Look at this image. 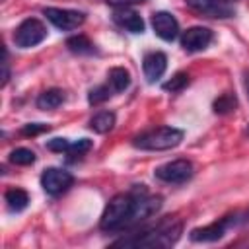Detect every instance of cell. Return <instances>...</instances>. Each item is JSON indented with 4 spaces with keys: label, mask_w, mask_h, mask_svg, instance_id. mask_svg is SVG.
<instances>
[{
    "label": "cell",
    "mask_w": 249,
    "mask_h": 249,
    "mask_svg": "<svg viewBox=\"0 0 249 249\" xmlns=\"http://www.w3.org/2000/svg\"><path fill=\"white\" fill-rule=\"evenodd\" d=\"M43 16H47V19L58 27L60 31H72L78 29L84 21H86V14L78 12V10H68V8H45Z\"/></svg>",
    "instance_id": "52a82bcc"
},
{
    "label": "cell",
    "mask_w": 249,
    "mask_h": 249,
    "mask_svg": "<svg viewBox=\"0 0 249 249\" xmlns=\"http://www.w3.org/2000/svg\"><path fill=\"white\" fill-rule=\"evenodd\" d=\"M51 126L49 124H45V123H29V124H25L23 128H21V134H25V136H37V134H41V132H47Z\"/></svg>",
    "instance_id": "cb8c5ba5"
},
{
    "label": "cell",
    "mask_w": 249,
    "mask_h": 249,
    "mask_svg": "<svg viewBox=\"0 0 249 249\" xmlns=\"http://www.w3.org/2000/svg\"><path fill=\"white\" fill-rule=\"evenodd\" d=\"M212 39H214L212 29L202 27V25H195V27H189L187 31L181 33V47L187 53H198V51H204L212 43Z\"/></svg>",
    "instance_id": "9c48e42d"
},
{
    "label": "cell",
    "mask_w": 249,
    "mask_h": 249,
    "mask_svg": "<svg viewBox=\"0 0 249 249\" xmlns=\"http://www.w3.org/2000/svg\"><path fill=\"white\" fill-rule=\"evenodd\" d=\"M152 27L154 33L163 41H173L179 35V21L169 12H154L152 14Z\"/></svg>",
    "instance_id": "8fae6325"
},
{
    "label": "cell",
    "mask_w": 249,
    "mask_h": 249,
    "mask_svg": "<svg viewBox=\"0 0 249 249\" xmlns=\"http://www.w3.org/2000/svg\"><path fill=\"white\" fill-rule=\"evenodd\" d=\"M183 140V130L173 128V126H160L154 130H146L138 136L132 138V146L140 150H150V152H161V150H171L179 146Z\"/></svg>",
    "instance_id": "3957f363"
},
{
    "label": "cell",
    "mask_w": 249,
    "mask_h": 249,
    "mask_svg": "<svg viewBox=\"0 0 249 249\" xmlns=\"http://www.w3.org/2000/svg\"><path fill=\"white\" fill-rule=\"evenodd\" d=\"M113 126H115V113H111V111H101L89 119V128L97 134H105Z\"/></svg>",
    "instance_id": "e0dca14e"
},
{
    "label": "cell",
    "mask_w": 249,
    "mask_h": 249,
    "mask_svg": "<svg viewBox=\"0 0 249 249\" xmlns=\"http://www.w3.org/2000/svg\"><path fill=\"white\" fill-rule=\"evenodd\" d=\"M70 140H66V138H51L49 142H47V148L51 150V152H68V148H70Z\"/></svg>",
    "instance_id": "d4e9b609"
},
{
    "label": "cell",
    "mask_w": 249,
    "mask_h": 249,
    "mask_svg": "<svg viewBox=\"0 0 249 249\" xmlns=\"http://www.w3.org/2000/svg\"><path fill=\"white\" fill-rule=\"evenodd\" d=\"M66 47H68V51H72V53H76V54H93V53H95L93 43H91L88 37H84V35L68 37V39H66Z\"/></svg>",
    "instance_id": "ac0fdd59"
},
{
    "label": "cell",
    "mask_w": 249,
    "mask_h": 249,
    "mask_svg": "<svg viewBox=\"0 0 249 249\" xmlns=\"http://www.w3.org/2000/svg\"><path fill=\"white\" fill-rule=\"evenodd\" d=\"M243 86H245V91H247V97H249V70L243 72Z\"/></svg>",
    "instance_id": "4316f807"
},
{
    "label": "cell",
    "mask_w": 249,
    "mask_h": 249,
    "mask_svg": "<svg viewBox=\"0 0 249 249\" xmlns=\"http://www.w3.org/2000/svg\"><path fill=\"white\" fill-rule=\"evenodd\" d=\"M154 175H156V179H160L163 183L179 185L193 177V163L189 160H173L163 165H158L154 169Z\"/></svg>",
    "instance_id": "5b68a950"
},
{
    "label": "cell",
    "mask_w": 249,
    "mask_h": 249,
    "mask_svg": "<svg viewBox=\"0 0 249 249\" xmlns=\"http://www.w3.org/2000/svg\"><path fill=\"white\" fill-rule=\"evenodd\" d=\"M165 68H167V56H165L163 53H160V51H152V53H148V54L144 56V60H142L144 78H146L148 82H156V80H160V78L163 76Z\"/></svg>",
    "instance_id": "7c38bea8"
},
{
    "label": "cell",
    "mask_w": 249,
    "mask_h": 249,
    "mask_svg": "<svg viewBox=\"0 0 249 249\" xmlns=\"http://www.w3.org/2000/svg\"><path fill=\"white\" fill-rule=\"evenodd\" d=\"M107 84L113 89V93H121L130 86V72L123 66H115L107 72Z\"/></svg>",
    "instance_id": "5bb4252c"
},
{
    "label": "cell",
    "mask_w": 249,
    "mask_h": 249,
    "mask_svg": "<svg viewBox=\"0 0 249 249\" xmlns=\"http://www.w3.org/2000/svg\"><path fill=\"white\" fill-rule=\"evenodd\" d=\"M142 2H146V0H107V4L113 8H128L134 4H142Z\"/></svg>",
    "instance_id": "484cf974"
},
{
    "label": "cell",
    "mask_w": 249,
    "mask_h": 249,
    "mask_svg": "<svg viewBox=\"0 0 249 249\" xmlns=\"http://www.w3.org/2000/svg\"><path fill=\"white\" fill-rule=\"evenodd\" d=\"M189 86V74L187 72H177L171 80H167L161 88L165 89V91H171V93H177V91H181V89H185Z\"/></svg>",
    "instance_id": "7402d4cb"
},
{
    "label": "cell",
    "mask_w": 249,
    "mask_h": 249,
    "mask_svg": "<svg viewBox=\"0 0 249 249\" xmlns=\"http://www.w3.org/2000/svg\"><path fill=\"white\" fill-rule=\"evenodd\" d=\"M74 183V177L70 171L60 169V167H47L41 175V187L47 195L51 196H58L64 191H68Z\"/></svg>",
    "instance_id": "8992f818"
},
{
    "label": "cell",
    "mask_w": 249,
    "mask_h": 249,
    "mask_svg": "<svg viewBox=\"0 0 249 249\" xmlns=\"http://www.w3.org/2000/svg\"><path fill=\"white\" fill-rule=\"evenodd\" d=\"M4 200L8 204V208L12 212H21L27 208L29 204V195L23 191V189H18V187H12L4 193Z\"/></svg>",
    "instance_id": "2e32d148"
},
{
    "label": "cell",
    "mask_w": 249,
    "mask_h": 249,
    "mask_svg": "<svg viewBox=\"0 0 249 249\" xmlns=\"http://www.w3.org/2000/svg\"><path fill=\"white\" fill-rule=\"evenodd\" d=\"M161 208V196L150 195L146 185H134L128 193L115 195L99 220V228L103 231H119L128 230L148 218H152Z\"/></svg>",
    "instance_id": "6da1fadb"
},
{
    "label": "cell",
    "mask_w": 249,
    "mask_h": 249,
    "mask_svg": "<svg viewBox=\"0 0 249 249\" xmlns=\"http://www.w3.org/2000/svg\"><path fill=\"white\" fill-rule=\"evenodd\" d=\"M113 21L130 33H144V19L130 8H115Z\"/></svg>",
    "instance_id": "4fadbf2b"
},
{
    "label": "cell",
    "mask_w": 249,
    "mask_h": 249,
    "mask_svg": "<svg viewBox=\"0 0 249 249\" xmlns=\"http://www.w3.org/2000/svg\"><path fill=\"white\" fill-rule=\"evenodd\" d=\"M45 37H47V27H45L43 21L37 19V18H27V19H23V21L16 27V31H14V43H16V47H19V49H31V47L43 43Z\"/></svg>",
    "instance_id": "277c9868"
},
{
    "label": "cell",
    "mask_w": 249,
    "mask_h": 249,
    "mask_svg": "<svg viewBox=\"0 0 249 249\" xmlns=\"http://www.w3.org/2000/svg\"><path fill=\"white\" fill-rule=\"evenodd\" d=\"M185 2L191 10H195L200 16H206V18L226 19V18L235 16V8L228 0H185Z\"/></svg>",
    "instance_id": "ba28073f"
},
{
    "label": "cell",
    "mask_w": 249,
    "mask_h": 249,
    "mask_svg": "<svg viewBox=\"0 0 249 249\" xmlns=\"http://www.w3.org/2000/svg\"><path fill=\"white\" fill-rule=\"evenodd\" d=\"M231 224H233L231 218H222V220H218V222H214V224H208V226L191 230L189 237H191V241H195V243H212V241L222 239L224 233H226V230H228Z\"/></svg>",
    "instance_id": "30bf717a"
},
{
    "label": "cell",
    "mask_w": 249,
    "mask_h": 249,
    "mask_svg": "<svg viewBox=\"0 0 249 249\" xmlns=\"http://www.w3.org/2000/svg\"><path fill=\"white\" fill-rule=\"evenodd\" d=\"M91 150V140L89 138H80V140H76V142H72L70 144V148H68V156H72V158H78V156H84V154H88Z\"/></svg>",
    "instance_id": "603a6c76"
},
{
    "label": "cell",
    "mask_w": 249,
    "mask_h": 249,
    "mask_svg": "<svg viewBox=\"0 0 249 249\" xmlns=\"http://www.w3.org/2000/svg\"><path fill=\"white\" fill-rule=\"evenodd\" d=\"M8 160L16 165H31L35 161V152L29 150V148H16L10 152Z\"/></svg>",
    "instance_id": "ffe728a7"
},
{
    "label": "cell",
    "mask_w": 249,
    "mask_h": 249,
    "mask_svg": "<svg viewBox=\"0 0 249 249\" xmlns=\"http://www.w3.org/2000/svg\"><path fill=\"white\" fill-rule=\"evenodd\" d=\"M214 113H218V115H228V113H231V111H235V107H237V99H235V95L233 93H222L216 101H214Z\"/></svg>",
    "instance_id": "d6986e66"
},
{
    "label": "cell",
    "mask_w": 249,
    "mask_h": 249,
    "mask_svg": "<svg viewBox=\"0 0 249 249\" xmlns=\"http://www.w3.org/2000/svg\"><path fill=\"white\" fill-rule=\"evenodd\" d=\"M111 95H113V89L109 88V84H103V86H95V88L89 89L88 101H89L91 105H99V103L107 101Z\"/></svg>",
    "instance_id": "44dd1931"
},
{
    "label": "cell",
    "mask_w": 249,
    "mask_h": 249,
    "mask_svg": "<svg viewBox=\"0 0 249 249\" xmlns=\"http://www.w3.org/2000/svg\"><path fill=\"white\" fill-rule=\"evenodd\" d=\"M64 99H66V95H64L62 89L51 88V89H45L43 93H39V97H37V107L43 109V111H51V109L60 107V105L64 103Z\"/></svg>",
    "instance_id": "9a60e30c"
},
{
    "label": "cell",
    "mask_w": 249,
    "mask_h": 249,
    "mask_svg": "<svg viewBox=\"0 0 249 249\" xmlns=\"http://www.w3.org/2000/svg\"><path fill=\"white\" fill-rule=\"evenodd\" d=\"M183 224L175 218H165L158 222L152 228L142 230L140 233H134L132 237H123L113 241V247H148V249H167L175 245L181 237Z\"/></svg>",
    "instance_id": "7a4b0ae2"
}]
</instances>
